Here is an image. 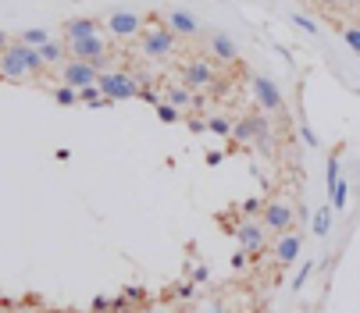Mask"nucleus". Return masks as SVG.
I'll return each instance as SVG.
<instances>
[{"label":"nucleus","instance_id":"13","mask_svg":"<svg viewBox=\"0 0 360 313\" xmlns=\"http://www.w3.org/2000/svg\"><path fill=\"white\" fill-rule=\"evenodd\" d=\"M165 22L172 25V32H179V39H193V36H200V22H196L189 11H182V8L165 11Z\"/></svg>","mask_w":360,"mask_h":313},{"label":"nucleus","instance_id":"22","mask_svg":"<svg viewBox=\"0 0 360 313\" xmlns=\"http://www.w3.org/2000/svg\"><path fill=\"white\" fill-rule=\"evenodd\" d=\"M346 199H349V185H346V182H335V189H332V206H335V211H346Z\"/></svg>","mask_w":360,"mask_h":313},{"label":"nucleus","instance_id":"15","mask_svg":"<svg viewBox=\"0 0 360 313\" xmlns=\"http://www.w3.org/2000/svg\"><path fill=\"white\" fill-rule=\"evenodd\" d=\"M165 100H168V103H175V107H182V111H186V107H200V100L193 96V89H189L186 82L168 86V89H165Z\"/></svg>","mask_w":360,"mask_h":313},{"label":"nucleus","instance_id":"27","mask_svg":"<svg viewBox=\"0 0 360 313\" xmlns=\"http://www.w3.org/2000/svg\"><path fill=\"white\" fill-rule=\"evenodd\" d=\"M292 25H300V29H307V32H318V22H311L307 15H292Z\"/></svg>","mask_w":360,"mask_h":313},{"label":"nucleus","instance_id":"2","mask_svg":"<svg viewBox=\"0 0 360 313\" xmlns=\"http://www.w3.org/2000/svg\"><path fill=\"white\" fill-rule=\"evenodd\" d=\"M139 50H143V58H150V61H168L179 50V32H172L168 22H150L139 32Z\"/></svg>","mask_w":360,"mask_h":313},{"label":"nucleus","instance_id":"24","mask_svg":"<svg viewBox=\"0 0 360 313\" xmlns=\"http://www.w3.org/2000/svg\"><path fill=\"white\" fill-rule=\"evenodd\" d=\"M264 203L268 199H246L243 203V218H261L264 214Z\"/></svg>","mask_w":360,"mask_h":313},{"label":"nucleus","instance_id":"23","mask_svg":"<svg viewBox=\"0 0 360 313\" xmlns=\"http://www.w3.org/2000/svg\"><path fill=\"white\" fill-rule=\"evenodd\" d=\"M342 43L353 50V54H360V25H346L342 29Z\"/></svg>","mask_w":360,"mask_h":313},{"label":"nucleus","instance_id":"4","mask_svg":"<svg viewBox=\"0 0 360 313\" xmlns=\"http://www.w3.org/2000/svg\"><path fill=\"white\" fill-rule=\"evenodd\" d=\"M179 79L189 86V89H214L218 86V68H214V58H189L179 65Z\"/></svg>","mask_w":360,"mask_h":313},{"label":"nucleus","instance_id":"10","mask_svg":"<svg viewBox=\"0 0 360 313\" xmlns=\"http://www.w3.org/2000/svg\"><path fill=\"white\" fill-rule=\"evenodd\" d=\"M61 82L75 86V89H86V86H96L100 82V68L93 61H82V58H68L61 65Z\"/></svg>","mask_w":360,"mask_h":313},{"label":"nucleus","instance_id":"8","mask_svg":"<svg viewBox=\"0 0 360 313\" xmlns=\"http://www.w3.org/2000/svg\"><path fill=\"white\" fill-rule=\"evenodd\" d=\"M250 93H253V103H257V107L268 111V114H278V111L285 107V96H282L278 82H275V79H268V75H253Z\"/></svg>","mask_w":360,"mask_h":313},{"label":"nucleus","instance_id":"21","mask_svg":"<svg viewBox=\"0 0 360 313\" xmlns=\"http://www.w3.org/2000/svg\"><path fill=\"white\" fill-rule=\"evenodd\" d=\"M54 100L61 103V107H72V103H79L82 96H79V89H75V86L61 82V89H54Z\"/></svg>","mask_w":360,"mask_h":313},{"label":"nucleus","instance_id":"16","mask_svg":"<svg viewBox=\"0 0 360 313\" xmlns=\"http://www.w3.org/2000/svg\"><path fill=\"white\" fill-rule=\"evenodd\" d=\"M39 54H43V61H46L50 68H58V65H65V61L72 58V50H68V43H54V39H50V43L39 46Z\"/></svg>","mask_w":360,"mask_h":313},{"label":"nucleus","instance_id":"7","mask_svg":"<svg viewBox=\"0 0 360 313\" xmlns=\"http://www.w3.org/2000/svg\"><path fill=\"white\" fill-rule=\"evenodd\" d=\"M232 235H236V242L246 249V253H253V256H261L264 249H268V225L261 221V218H243L236 228H232Z\"/></svg>","mask_w":360,"mask_h":313},{"label":"nucleus","instance_id":"9","mask_svg":"<svg viewBox=\"0 0 360 313\" xmlns=\"http://www.w3.org/2000/svg\"><path fill=\"white\" fill-rule=\"evenodd\" d=\"M104 29H108V36H111L115 43H129V39H139L143 18H139L136 11H111V15L104 18Z\"/></svg>","mask_w":360,"mask_h":313},{"label":"nucleus","instance_id":"5","mask_svg":"<svg viewBox=\"0 0 360 313\" xmlns=\"http://www.w3.org/2000/svg\"><path fill=\"white\" fill-rule=\"evenodd\" d=\"M261 135H271V118H268V111L253 107V111H246V114L236 118V128H232V139H236V142H250V146H253Z\"/></svg>","mask_w":360,"mask_h":313},{"label":"nucleus","instance_id":"14","mask_svg":"<svg viewBox=\"0 0 360 313\" xmlns=\"http://www.w3.org/2000/svg\"><path fill=\"white\" fill-rule=\"evenodd\" d=\"M300 246H303V239L296 235V232H285V235H278V242H275V260L278 264H296V256H300Z\"/></svg>","mask_w":360,"mask_h":313},{"label":"nucleus","instance_id":"20","mask_svg":"<svg viewBox=\"0 0 360 313\" xmlns=\"http://www.w3.org/2000/svg\"><path fill=\"white\" fill-rule=\"evenodd\" d=\"M22 43H29V46H43V43H50V32L46 29H22V32H15Z\"/></svg>","mask_w":360,"mask_h":313},{"label":"nucleus","instance_id":"6","mask_svg":"<svg viewBox=\"0 0 360 313\" xmlns=\"http://www.w3.org/2000/svg\"><path fill=\"white\" fill-rule=\"evenodd\" d=\"M261 221L268 225V232H271V235H285V232H292V228H296V206H292L285 196H275V199H268V203H264Z\"/></svg>","mask_w":360,"mask_h":313},{"label":"nucleus","instance_id":"1","mask_svg":"<svg viewBox=\"0 0 360 313\" xmlns=\"http://www.w3.org/2000/svg\"><path fill=\"white\" fill-rule=\"evenodd\" d=\"M50 65L43 61L39 46H29L22 43L18 36H11L4 43V50H0V72H4L8 82H29V79H39Z\"/></svg>","mask_w":360,"mask_h":313},{"label":"nucleus","instance_id":"26","mask_svg":"<svg viewBox=\"0 0 360 313\" xmlns=\"http://www.w3.org/2000/svg\"><path fill=\"white\" fill-rule=\"evenodd\" d=\"M250 256H253V253H246V249H243V246H239V253H236V256H232V267H236V271H243V267H246V264H250Z\"/></svg>","mask_w":360,"mask_h":313},{"label":"nucleus","instance_id":"29","mask_svg":"<svg viewBox=\"0 0 360 313\" xmlns=\"http://www.w3.org/2000/svg\"><path fill=\"white\" fill-rule=\"evenodd\" d=\"M307 274H311V264H303V267L296 271V278H292V288H303V281H307Z\"/></svg>","mask_w":360,"mask_h":313},{"label":"nucleus","instance_id":"19","mask_svg":"<svg viewBox=\"0 0 360 313\" xmlns=\"http://www.w3.org/2000/svg\"><path fill=\"white\" fill-rule=\"evenodd\" d=\"M153 111H158V118H161L165 125H175V121L182 118V107H175V103H168V100H161Z\"/></svg>","mask_w":360,"mask_h":313},{"label":"nucleus","instance_id":"3","mask_svg":"<svg viewBox=\"0 0 360 313\" xmlns=\"http://www.w3.org/2000/svg\"><path fill=\"white\" fill-rule=\"evenodd\" d=\"M100 93H104L111 103H122V100H136L139 96V89H143V82L136 79V75H129V72H115V68H108V72H100Z\"/></svg>","mask_w":360,"mask_h":313},{"label":"nucleus","instance_id":"12","mask_svg":"<svg viewBox=\"0 0 360 313\" xmlns=\"http://www.w3.org/2000/svg\"><path fill=\"white\" fill-rule=\"evenodd\" d=\"M207 46H211V58L221 61V65H236L239 61V46L225 32H207Z\"/></svg>","mask_w":360,"mask_h":313},{"label":"nucleus","instance_id":"17","mask_svg":"<svg viewBox=\"0 0 360 313\" xmlns=\"http://www.w3.org/2000/svg\"><path fill=\"white\" fill-rule=\"evenodd\" d=\"M232 128H236V121L225 118V114H211V118H207V132H214V135H221V139H229Z\"/></svg>","mask_w":360,"mask_h":313},{"label":"nucleus","instance_id":"11","mask_svg":"<svg viewBox=\"0 0 360 313\" xmlns=\"http://www.w3.org/2000/svg\"><path fill=\"white\" fill-rule=\"evenodd\" d=\"M96 32H108L104 22H100V18H86V15H75V18H68L61 25L65 43H75V39H86V36H96Z\"/></svg>","mask_w":360,"mask_h":313},{"label":"nucleus","instance_id":"18","mask_svg":"<svg viewBox=\"0 0 360 313\" xmlns=\"http://www.w3.org/2000/svg\"><path fill=\"white\" fill-rule=\"evenodd\" d=\"M332 232V206H318L314 211V235H328Z\"/></svg>","mask_w":360,"mask_h":313},{"label":"nucleus","instance_id":"28","mask_svg":"<svg viewBox=\"0 0 360 313\" xmlns=\"http://www.w3.org/2000/svg\"><path fill=\"white\" fill-rule=\"evenodd\" d=\"M139 96H143V100H146V103H153V107H158V103H161V100H165V96H161V93H153V89H150V86H143V89H139Z\"/></svg>","mask_w":360,"mask_h":313},{"label":"nucleus","instance_id":"25","mask_svg":"<svg viewBox=\"0 0 360 313\" xmlns=\"http://www.w3.org/2000/svg\"><path fill=\"white\" fill-rule=\"evenodd\" d=\"M335 182H339V156H328V192L335 189Z\"/></svg>","mask_w":360,"mask_h":313}]
</instances>
